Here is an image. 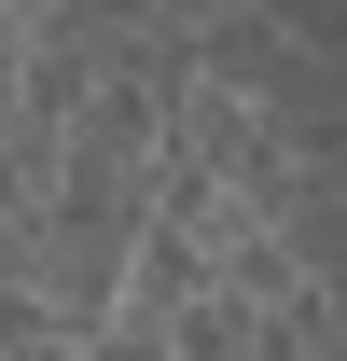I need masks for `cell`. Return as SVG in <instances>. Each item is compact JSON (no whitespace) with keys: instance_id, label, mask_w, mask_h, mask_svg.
Wrapping results in <instances>:
<instances>
[{"instance_id":"cell-1","label":"cell","mask_w":347,"mask_h":361,"mask_svg":"<svg viewBox=\"0 0 347 361\" xmlns=\"http://www.w3.org/2000/svg\"><path fill=\"white\" fill-rule=\"evenodd\" d=\"M0 361H111V348H70V334H28V348H0Z\"/></svg>"}]
</instances>
